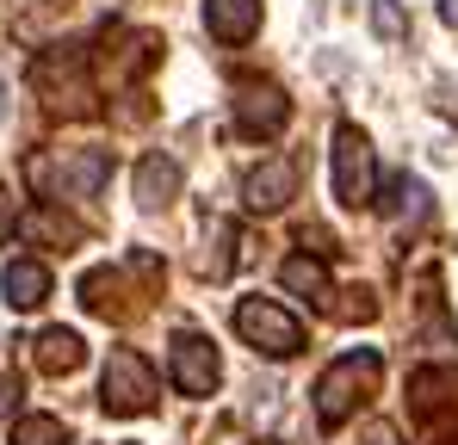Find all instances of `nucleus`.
Returning <instances> with one entry per match:
<instances>
[{
  "mask_svg": "<svg viewBox=\"0 0 458 445\" xmlns=\"http://www.w3.org/2000/svg\"><path fill=\"white\" fill-rule=\"evenodd\" d=\"M378 377H384L378 347H353V353H341L335 365L316 377V421H322L328 433H335V427H347V421L372 402Z\"/></svg>",
  "mask_w": 458,
  "mask_h": 445,
  "instance_id": "obj_1",
  "label": "nucleus"
},
{
  "mask_svg": "<svg viewBox=\"0 0 458 445\" xmlns=\"http://www.w3.org/2000/svg\"><path fill=\"white\" fill-rule=\"evenodd\" d=\"M25 180L63 205V198H93L106 180H112V155L106 148H56V155H31L25 161Z\"/></svg>",
  "mask_w": 458,
  "mask_h": 445,
  "instance_id": "obj_2",
  "label": "nucleus"
},
{
  "mask_svg": "<svg viewBox=\"0 0 458 445\" xmlns=\"http://www.w3.org/2000/svg\"><path fill=\"white\" fill-rule=\"evenodd\" d=\"M235 334L267 359H298L304 353V322L273 297H242L235 303Z\"/></svg>",
  "mask_w": 458,
  "mask_h": 445,
  "instance_id": "obj_3",
  "label": "nucleus"
},
{
  "mask_svg": "<svg viewBox=\"0 0 458 445\" xmlns=\"http://www.w3.org/2000/svg\"><path fill=\"white\" fill-rule=\"evenodd\" d=\"M378 192V155H372V137L360 124H341L335 130V198L347 211H366Z\"/></svg>",
  "mask_w": 458,
  "mask_h": 445,
  "instance_id": "obj_4",
  "label": "nucleus"
},
{
  "mask_svg": "<svg viewBox=\"0 0 458 445\" xmlns=\"http://www.w3.org/2000/svg\"><path fill=\"white\" fill-rule=\"evenodd\" d=\"M155 396H161L155 365L143 359V353L118 347V353L106 359V377H99V402H106V415H149Z\"/></svg>",
  "mask_w": 458,
  "mask_h": 445,
  "instance_id": "obj_5",
  "label": "nucleus"
},
{
  "mask_svg": "<svg viewBox=\"0 0 458 445\" xmlns=\"http://www.w3.org/2000/svg\"><path fill=\"white\" fill-rule=\"evenodd\" d=\"M31 80H38V93L50 99V112H63V118H87V112H93V80H87V63H81L75 50H69V56L50 50V56L31 69Z\"/></svg>",
  "mask_w": 458,
  "mask_h": 445,
  "instance_id": "obj_6",
  "label": "nucleus"
},
{
  "mask_svg": "<svg viewBox=\"0 0 458 445\" xmlns=\"http://www.w3.org/2000/svg\"><path fill=\"white\" fill-rule=\"evenodd\" d=\"M167 377H174V390H180V396H211V390H217V377H224V359H217L211 334L180 328V334H174V347H167Z\"/></svg>",
  "mask_w": 458,
  "mask_h": 445,
  "instance_id": "obj_7",
  "label": "nucleus"
},
{
  "mask_svg": "<svg viewBox=\"0 0 458 445\" xmlns=\"http://www.w3.org/2000/svg\"><path fill=\"white\" fill-rule=\"evenodd\" d=\"M292 124V99L279 80H242L235 87V130L242 137H279Z\"/></svg>",
  "mask_w": 458,
  "mask_h": 445,
  "instance_id": "obj_8",
  "label": "nucleus"
},
{
  "mask_svg": "<svg viewBox=\"0 0 458 445\" xmlns=\"http://www.w3.org/2000/svg\"><path fill=\"white\" fill-rule=\"evenodd\" d=\"M298 161L292 155H267L254 173H248V186H242V205L254 211V217H279L292 198H298Z\"/></svg>",
  "mask_w": 458,
  "mask_h": 445,
  "instance_id": "obj_9",
  "label": "nucleus"
},
{
  "mask_svg": "<svg viewBox=\"0 0 458 445\" xmlns=\"http://www.w3.org/2000/svg\"><path fill=\"white\" fill-rule=\"evenodd\" d=\"M174 198H180V161L155 148V155L137 161V205L143 211H167Z\"/></svg>",
  "mask_w": 458,
  "mask_h": 445,
  "instance_id": "obj_10",
  "label": "nucleus"
},
{
  "mask_svg": "<svg viewBox=\"0 0 458 445\" xmlns=\"http://www.w3.org/2000/svg\"><path fill=\"white\" fill-rule=\"evenodd\" d=\"M205 31L217 44H248L260 31V0H205Z\"/></svg>",
  "mask_w": 458,
  "mask_h": 445,
  "instance_id": "obj_11",
  "label": "nucleus"
},
{
  "mask_svg": "<svg viewBox=\"0 0 458 445\" xmlns=\"http://www.w3.org/2000/svg\"><path fill=\"white\" fill-rule=\"evenodd\" d=\"M279 285L292 297H310L316 309H335V279H328V266L310 260V254H292V260L279 266Z\"/></svg>",
  "mask_w": 458,
  "mask_h": 445,
  "instance_id": "obj_12",
  "label": "nucleus"
},
{
  "mask_svg": "<svg viewBox=\"0 0 458 445\" xmlns=\"http://www.w3.org/2000/svg\"><path fill=\"white\" fill-rule=\"evenodd\" d=\"M31 359H38V371H50V377H69V371L87 359V347H81L75 328H44V334L31 340Z\"/></svg>",
  "mask_w": 458,
  "mask_h": 445,
  "instance_id": "obj_13",
  "label": "nucleus"
},
{
  "mask_svg": "<svg viewBox=\"0 0 458 445\" xmlns=\"http://www.w3.org/2000/svg\"><path fill=\"white\" fill-rule=\"evenodd\" d=\"M0 291L13 309H38L44 297H50V266L44 260H13L6 273H0Z\"/></svg>",
  "mask_w": 458,
  "mask_h": 445,
  "instance_id": "obj_14",
  "label": "nucleus"
},
{
  "mask_svg": "<svg viewBox=\"0 0 458 445\" xmlns=\"http://www.w3.org/2000/svg\"><path fill=\"white\" fill-rule=\"evenodd\" d=\"M81 303H87L93 315H106V322L131 315V303H124V273H118V266H93V273L81 279Z\"/></svg>",
  "mask_w": 458,
  "mask_h": 445,
  "instance_id": "obj_15",
  "label": "nucleus"
},
{
  "mask_svg": "<svg viewBox=\"0 0 458 445\" xmlns=\"http://www.w3.org/2000/svg\"><path fill=\"white\" fill-rule=\"evenodd\" d=\"M25 235L31 241H44V248H75L81 241V222L63 211V205H38L31 217H25Z\"/></svg>",
  "mask_w": 458,
  "mask_h": 445,
  "instance_id": "obj_16",
  "label": "nucleus"
},
{
  "mask_svg": "<svg viewBox=\"0 0 458 445\" xmlns=\"http://www.w3.org/2000/svg\"><path fill=\"white\" fill-rule=\"evenodd\" d=\"M199 266H205V279H229V266H235V222H211Z\"/></svg>",
  "mask_w": 458,
  "mask_h": 445,
  "instance_id": "obj_17",
  "label": "nucleus"
},
{
  "mask_svg": "<svg viewBox=\"0 0 458 445\" xmlns=\"http://www.w3.org/2000/svg\"><path fill=\"white\" fill-rule=\"evenodd\" d=\"M13 445H69V427L56 415H19L13 421Z\"/></svg>",
  "mask_w": 458,
  "mask_h": 445,
  "instance_id": "obj_18",
  "label": "nucleus"
},
{
  "mask_svg": "<svg viewBox=\"0 0 458 445\" xmlns=\"http://www.w3.org/2000/svg\"><path fill=\"white\" fill-rule=\"evenodd\" d=\"M372 25H378L384 38H403V31H409L403 13H396V0H372Z\"/></svg>",
  "mask_w": 458,
  "mask_h": 445,
  "instance_id": "obj_19",
  "label": "nucleus"
},
{
  "mask_svg": "<svg viewBox=\"0 0 458 445\" xmlns=\"http://www.w3.org/2000/svg\"><path fill=\"white\" fill-rule=\"evenodd\" d=\"M13 229H19V198H13V192L0 186V241H6Z\"/></svg>",
  "mask_w": 458,
  "mask_h": 445,
  "instance_id": "obj_20",
  "label": "nucleus"
},
{
  "mask_svg": "<svg viewBox=\"0 0 458 445\" xmlns=\"http://www.w3.org/2000/svg\"><path fill=\"white\" fill-rule=\"evenodd\" d=\"M360 445H403V440H396V427H390V421H372V427L360 433Z\"/></svg>",
  "mask_w": 458,
  "mask_h": 445,
  "instance_id": "obj_21",
  "label": "nucleus"
},
{
  "mask_svg": "<svg viewBox=\"0 0 458 445\" xmlns=\"http://www.w3.org/2000/svg\"><path fill=\"white\" fill-rule=\"evenodd\" d=\"M440 19H446V25H458V0H440Z\"/></svg>",
  "mask_w": 458,
  "mask_h": 445,
  "instance_id": "obj_22",
  "label": "nucleus"
},
{
  "mask_svg": "<svg viewBox=\"0 0 458 445\" xmlns=\"http://www.w3.org/2000/svg\"><path fill=\"white\" fill-rule=\"evenodd\" d=\"M0 118H6V80H0Z\"/></svg>",
  "mask_w": 458,
  "mask_h": 445,
  "instance_id": "obj_23",
  "label": "nucleus"
}]
</instances>
